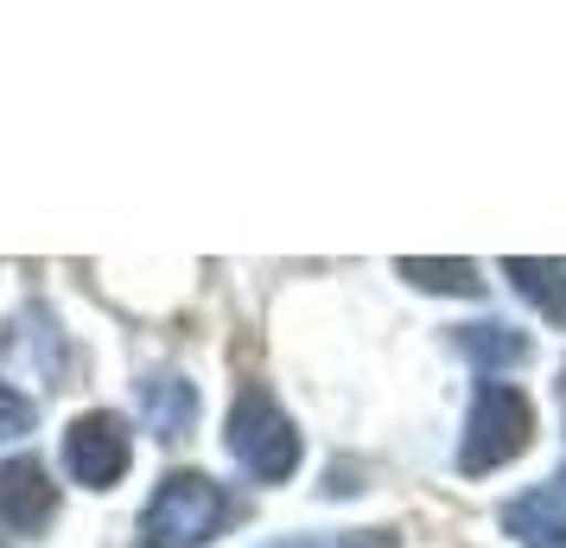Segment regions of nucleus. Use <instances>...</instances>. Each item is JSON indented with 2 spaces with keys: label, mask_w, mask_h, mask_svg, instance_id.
Returning a JSON list of instances; mask_svg holds the SVG:
<instances>
[{
  "label": "nucleus",
  "mask_w": 566,
  "mask_h": 548,
  "mask_svg": "<svg viewBox=\"0 0 566 548\" xmlns=\"http://www.w3.org/2000/svg\"><path fill=\"white\" fill-rule=\"evenodd\" d=\"M503 275H510V288L535 307L541 319H554L566 325V261H535V256H510L503 261Z\"/></svg>",
  "instance_id": "8"
},
{
  "label": "nucleus",
  "mask_w": 566,
  "mask_h": 548,
  "mask_svg": "<svg viewBox=\"0 0 566 548\" xmlns=\"http://www.w3.org/2000/svg\"><path fill=\"white\" fill-rule=\"evenodd\" d=\"M134 466V434L122 415H108V409H90L64 427V472L90 485V492H108V485H122Z\"/></svg>",
  "instance_id": "4"
},
{
  "label": "nucleus",
  "mask_w": 566,
  "mask_h": 548,
  "mask_svg": "<svg viewBox=\"0 0 566 548\" xmlns=\"http://www.w3.org/2000/svg\"><path fill=\"white\" fill-rule=\"evenodd\" d=\"M452 351H459L484 383H496L503 370L528 364L535 344H528V332H515V325H503V319H471V325H452Z\"/></svg>",
  "instance_id": "6"
},
{
  "label": "nucleus",
  "mask_w": 566,
  "mask_h": 548,
  "mask_svg": "<svg viewBox=\"0 0 566 548\" xmlns=\"http://www.w3.org/2000/svg\"><path fill=\"white\" fill-rule=\"evenodd\" d=\"M535 441V409L515 383H478L471 395V415L459 434V472L464 478H484V472L515 466Z\"/></svg>",
  "instance_id": "2"
},
{
  "label": "nucleus",
  "mask_w": 566,
  "mask_h": 548,
  "mask_svg": "<svg viewBox=\"0 0 566 548\" xmlns=\"http://www.w3.org/2000/svg\"><path fill=\"white\" fill-rule=\"evenodd\" d=\"M281 548H388V542H382V529H369L363 542H350V536H337V542H281Z\"/></svg>",
  "instance_id": "12"
},
{
  "label": "nucleus",
  "mask_w": 566,
  "mask_h": 548,
  "mask_svg": "<svg viewBox=\"0 0 566 548\" xmlns=\"http://www.w3.org/2000/svg\"><path fill=\"white\" fill-rule=\"evenodd\" d=\"M52 517H57V485L45 472V459H32V453L0 459V523L13 536H39Z\"/></svg>",
  "instance_id": "5"
},
{
  "label": "nucleus",
  "mask_w": 566,
  "mask_h": 548,
  "mask_svg": "<svg viewBox=\"0 0 566 548\" xmlns=\"http://www.w3.org/2000/svg\"><path fill=\"white\" fill-rule=\"evenodd\" d=\"M560 402H566V376H560Z\"/></svg>",
  "instance_id": "14"
},
{
  "label": "nucleus",
  "mask_w": 566,
  "mask_h": 548,
  "mask_svg": "<svg viewBox=\"0 0 566 548\" xmlns=\"http://www.w3.org/2000/svg\"><path fill=\"white\" fill-rule=\"evenodd\" d=\"M395 275H401V281H413V288H427V293H459V300H478V293H484V275H478L471 261L401 256V261H395Z\"/></svg>",
  "instance_id": "10"
},
{
  "label": "nucleus",
  "mask_w": 566,
  "mask_h": 548,
  "mask_svg": "<svg viewBox=\"0 0 566 548\" xmlns=\"http://www.w3.org/2000/svg\"><path fill=\"white\" fill-rule=\"evenodd\" d=\"M230 517V492L210 472H166L159 492L140 510V542L134 548H205Z\"/></svg>",
  "instance_id": "1"
},
{
  "label": "nucleus",
  "mask_w": 566,
  "mask_h": 548,
  "mask_svg": "<svg viewBox=\"0 0 566 548\" xmlns=\"http://www.w3.org/2000/svg\"><path fill=\"white\" fill-rule=\"evenodd\" d=\"M230 453H235V466L249 472V478H261V485H286L300 472V427L286 421V409L261 383H249V390L235 395Z\"/></svg>",
  "instance_id": "3"
},
{
  "label": "nucleus",
  "mask_w": 566,
  "mask_h": 548,
  "mask_svg": "<svg viewBox=\"0 0 566 548\" xmlns=\"http://www.w3.org/2000/svg\"><path fill=\"white\" fill-rule=\"evenodd\" d=\"M528 548H566V517L554 523V529H547V536H535V542H528Z\"/></svg>",
  "instance_id": "13"
},
{
  "label": "nucleus",
  "mask_w": 566,
  "mask_h": 548,
  "mask_svg": "<svg viewBox=\"0 0 566 548\" xmlns=\"http://www.w3.org/2000/svg\"><path fill=\"white\" fill-rule=\"evenodd\" d=\"M140 415H147V434L154 441H185L191 427H198V383H185V376H147L140 383Z\"/></svg>",
  "instance_id": "7"
},
{
  "label": "nucleus",
  "mask_w": 566,
  "mask_h": 548,
  "mask_svg": "<svg viewBox=\"0 0 566 548\" xmlns=\"http://www.w3.org/2000/svg\"><path fill=\"white\" fill-rule=\"evenodd\" d=\"M560 510H566V466L554 472L541 492L503 504V529H510V536H522V542H535V536H547V529L560 523Z\"/></svg>",
  "instance_id": "9"
},
{
  "label": "nucleus",
  "mask_w": 566,
  "mask_h": 548,
  "mask_svg": "<svg viewBox=\"0 0 566 548\" xmlns=\"http://www.w3.org/2000/svg\"><path fill=\"white\" fill-rule=\"evenodd\" d=\"M20 434H32V402L20 390H7V383H0V446L20 441Z\"/></svg>",
  "instance_id": "11"
}]
</instances>
